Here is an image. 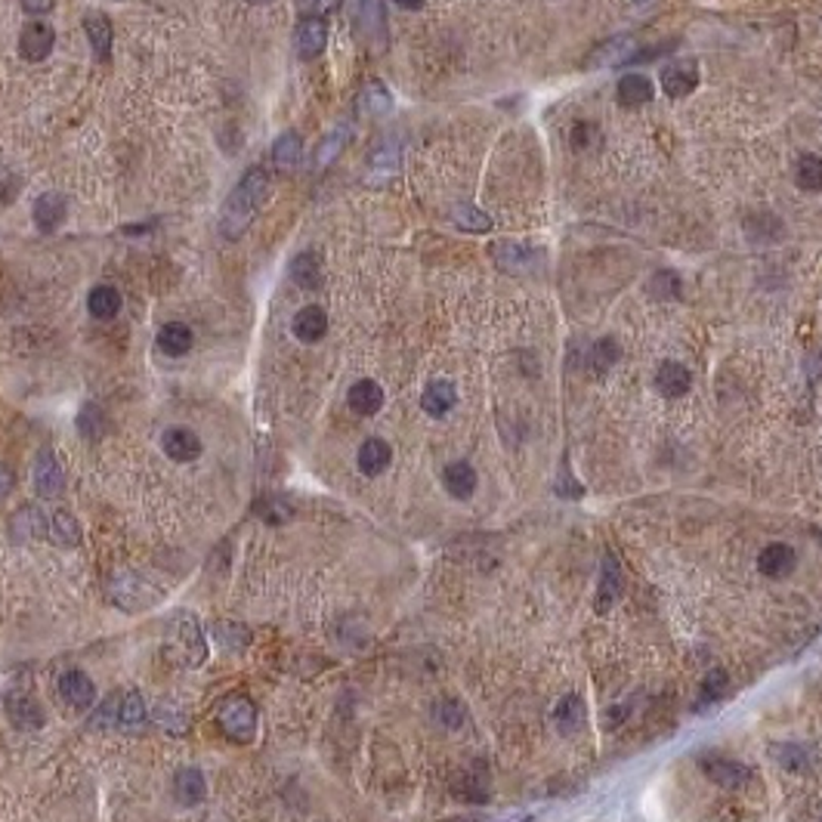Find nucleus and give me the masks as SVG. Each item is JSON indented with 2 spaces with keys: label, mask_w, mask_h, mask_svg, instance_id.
<instances>
[{
  "label": "nucleus",
  "mask_w": 822,
  "mask_h": 822,
  "mask_svg": "<svg viewBox=\"0 0 822 822\" xmlns=\"http://www.w3.org/2000/svg\"><path fill=\"white\" fill-rule=\"evenodd\" d=\"M266 195H269V177L263 167H250L245 177L238 179V186L232 189L229 201L223 208L220 232L226 241H238L248 232L250 220L257 217V210L263 208Z\"/></svg>",
  "instance_id": "f257e3e1"
},
{
  "label": "nucleus",
  "mask_w": 822,
  "mask_h": 822,
  "mask_svg": "<svg viewBox=\"0 0 822 822\" xmlns=\"http://www.w3.org/2000/svg\"><path fill=\"white\" fill-rule=\"evenodd\" d=\"M108 600L127 613H139V609L155 606L161 600V591L137 573H115L108 578Z\"/></svg>",
  "instance_id": "f03ea898"
},
{
  "label": "nucleus",
  "mask_w": 822,
  "mask_h": 822,
  "mask_svg": "<svg viewBox=\"0 0 822 822\" xmlns=\"http://www.w3.org/2000/svg\"><path fill=\"white\" fill-rule=\"evenodd\" d=\"M217 724L226 733V739L238 742V746H248L257 733V708L248 695H229L220 711H217Z\"/></svg>",
  "instance_id": "7ed1b4c3"
},
{
  "label": "nucleus",
  "mask_w": 822,
  "mask_h": 822,
  "mask_svg": "<svg viewBox=\"0 0 822 822\" xmlns=\"http://www.w3.org/2000/svg\"><path fill=\"white\" fill-rule=\"evenodd\" d=\"M31 482H35V492L41 498H59L62 489H66V470H62L56 452L41 449L35 458V467H31Z\"/></svg>",
  "instance_id": "20e7f679"
},
{
  "label": "nucleus",
  "mask_w": 822,
  "mask_h": 822,
  "mask_svg": "<svg viewBox=\"0 0 822 822\" xmlns=\"http://www.w3.org/2000/svg\"><path fill=\"white\" fill-rule=\"evenodd\" d=\"M702 773L708 776L715 786L726 788V792H736V788H746L751 782V770L746 764L733 761V757H724V755H705L702 761Z\"/></svg>",
  "instance_id": "39448f33"
},
{
  "label": "nucleus",
  "mask_w": 822,
  "mask_h": 822,
  "mask_svg": "<svg viewBox=\"0 0 822 822\" xmlns=\"http://www.w3.org/2000/svg\"><path fill=\"white\" fill-rule=\"evenodd\" d=\"M662 87L671 99L690 96V93L699 87V62L695 59H675L671 66H665Z\"/></svg>",
  "instance_id": "423d86ee"
},
{
  "label": "nucleus",
  "mask_w": 822,
  "mask_h": 822,
  "mask_svg": "<svg viewBox=\"0 0 822 822\" xmlns=\"http://www.w3.org/2000/svg\"><path fill=\"white\" fill-rule=\"evenodd\" d=\"M46 532H50V520H46V513L35 504L19 507V511L10 516V538L15 544L46 538Z\"/></svg>",
  "instance_id": "0eeeda50"
},
{
  "label": "nucleus",
  "mask_w": 822,
  "mask_h": 822,
  "mask_svg": "<svg viewBox=\"0 0 822 822\" xmlns=\"http://www.w3.org/2000/svg\"><path fill=\"white\" fill-rule=\"evenodd\" d=\"M56 46V31L50 22H28L19 35V53L28 62H41L50 56V50Z\"/></svg>",
  "instance_id": "6e6552de"
},
{
  "label": "nucleus",
  "mask_w": 822,
  "mask_h": 822,
  "mask_svg": "<svg viewBox=\"0 0 822 822\" xmlns=\"http://www.w3.org/2000/svg\"><path fill=\"white\" fill-rule=\"evenodd\" d=\"M622 591H624L622 566H618V560L613 557V553H606V557H603V566H600L597 613H609V609H613L615 603H618V597H622Z\"/></svg>",
  "instance_id": "1a4fd4ad"
},
{
  "label": "nucleus",
  "mask_w": 822,
  "mask_h": 822,
  "mask_svg": "<svg viewBox=\"0 0 822 822\" xmlns=\"http://www.w3.org/2000/svg\"><path fill=\"white\" fill-rule=\"evenodd\" d=\"M6 717L15 730H41L44 726V708L35 695L28 693H13L6 699Z\"/></svg>",
  "instance_id": "9d476101"
},
{
  "label": "nucleus",
  "mask_w": 822,
  "mask_h": 822,
  "mask_svg": "<svg viewBox=\"0 0 822 822\" xmlns=\"http://www.w3.org/2000/svg\"><path fill=\"white\" fill-rule=\"evenodd\" d=\"M795 566H797V553H795V547L786 542L766 544L761 551V557H757V569H761V575H766V578H786L795 573Z\"/></svg>",
  "instance_id": "9b49d317"
},
{
  "label": "nucleus",
  "mask_w": 822,
  "mask_h": 822,
  "mask_svg": "<svg viewBox=\"0 0 822 822\" xmlns=\"http://www.w3.org/2000/svg\"><path fill=\"white\" fill-rule=\"evenodd\" d=\"M161 449L170 461H179V464H189L201 455V440L186 427H170L167 433L161 436Z\"/></svg>",
  "instance_id": "f8f14e48"
},
{
  "label": "nucleus",
  "mask_w": 822,
  "mask_h": 822,
  "mask_svg": "<svg viewBox=\"0 0 822 822\" xmlns=\"http://www.w3.org/2000/svg\"><path fill=\"white\" fill-rule=\"evenodd\" d=\"M328 44V25L322 19H303L294 31V50L300 59H316L322 56Z\"/></svg>",
  "instance_id": "ddd939ff"
},
{
  "label": "nucleus",
  "mask_w": 822,
  "mask_h": 822,
  "mask_svg": "<svg viewBox=\"0 0 822 822\" xmlns=\"http://www.w3.org/2000/svg\"><path fill=\"white\" fill-rule=\"evenodd\" d=\"M174 797L183 807H195L208 797V779L198 766H183L174 773Z\"/></svg>",
  "instance_id": "4468645a"
},
{
  "label": "nucleus",
  "mask_w": 822,
  "mask_h": 822,
  "mask_svg": "<svg viewBox=\"0 0 822 822\" xmlns=\"http://www.w3.org/2000/svg\"><path fill=\"white\" fill-rule=\"evenodd\" d=\"M59 695L66 699L72 708H90L96 702V684L84 675V671H66L59 677Z\"/></svg>",
  "instance_id": "2eb2a0df"
},
{
  "label": "nucleus",
  "mask_w": 822,
  "mask_h": 822,
  "mask_svg": "<svg viewBox=\"0 0 822 822\" xmlns=\"http://www.w3.org/2000/svg\"><path fill=\"white\" fill-rule=\"evenodd\" d=\"M66 210H68L66 195L44 192L41 198L35 201V208H31V217H35V226L41 232H53V229H59L62 220H66Z\"/></svg>",
  "instance_id": "dca6fc26"
},
{
  "label": "nucleus",
  "mask_w": 822,
  "mask_h": 822,
  "mask_svg": "<svg viewBox=\"0 0 822 822\" xmlns=\"http://www.w3.org/2000/svg\"><path fill=\"white\" fill-rule=\"evenodd\" d=\"M693 387V374L686 365L680 362H662L659 371H655V390L665 396V399H680L686 396Z\"/></svg>",
  "instance_id": "f3484780"
},
{
  "label": "nucleus",
  "mask_w": 822,
  "mask_h": 822,
  "mask_svg": "<svg viewBox=\"0 0 822 822\" xmlns=\"http://www.w3.org/2000/svg\"><path fill=\"white\" fill-rule=\"evenodd\" d=\"M458 402V390L452 381H430L424 396H421V409H424L430 418H445Z\"/></svg>",
  "instance_id": "a211bd4d"
},
{
  "label": "nucleus",
  "mask_w": 822,
  "mask_h": 822,
  "mask_svg": "<svg viewBox=\"0 0 822 822\" xmlns=\"http://www.w3.org/2000/svg\"><path fill=\"white\" fill-rule=\"evenodd\" d=\"M347 402L350 409L356 414H362V418H371V414H378L383 409V390L378 381L365 378V381H356L350 387L347 393Z\"/></svg>",
  "instance_id": "6ab92c4d"
},
{
  "label": "nucleus",
  "mask_w": 822,
  "mask_h": 822,
  "mask_svg": "<svg viewBox=\"0 0 822 822\" xmlns=\"http://www.w3.org/2000/svg\"><path fill=\"white\" fill-rule=\"evenodd\" d=\"M492 257L498 260L501 269L523 272L538 260V250L532 245H520V241H498V245L492 248Z\"/></svg>",
  "instance_id": "aec40b11"
},
{
  "label": "nucleus",
  "mask_w": 822,
  "mask_h": 822,
  "mask_svg": "<svg viewBox=\"0 0 822 822\" xmlns=\"http://www.w3.org/2000/svg\"><path fill=\"white\" fill-rule=\"evenodd\" d=\"M584 720H587V708H584L582 695H563L557 702V708H553V724H557L560 736L582 733Z\"/></svg>",
  "instance_id": "412c9836"
},
{
  "label": "nucleus",
  "mask_w": 822,
  "mask_h": 822,
  "mask_svg": "<svg viewBox=\"0 0 822 822\" xmlns=\"http://www.w3.org/2000/svg\"><path fill=\"white\" fill-rule=\"evenodd\" d=\"M177 634H179V653H186V662L189 665H201L208 655V644H205V634H201L198 622L189 615H179L177 622Z\"/></svg>",
  "instance_id": "4be33fe9"
},
{
  "label": "nucleus",
  "mask_w": 822,
  "mask_h": 822,
  "mask_svg": "<svg viewBox=\"0 0 822 822\" xmlns=\"http://www.w3.org/2000/svg\"><path fill=\"white\" fill-rule=\"evenodd\" d=\"M294 338L303 343H319L328 334V316L322 307H303L294 316Z\"/></svg>",
  "instance_id": "5701e85b"
},
{
  "label": "nucleus",
  "mask_w": 822,
  "mask_h": 822,
  "mask_svg": "<svg viewBox=\"0 0 822 822\" xmlns=\"http://www.w3.org/2000/svg\"><path fill=\"white\" fill-rule=\"evenodd\" d=\"M442 482H445V492H449L452 498L458 501H470L476 492V470L467 464V461H455V464H449L442 470Z\"/></svg>",
  "instance_id": "b1692460"
},
{
  "label": "nucleus",
  "mask_w": 822,
  "mask_h": 822,
  "mask_svg": "<svg viewBox=\"0 0 822 822\" xmlns=\"http://www.w3.org/2000/svg\"><path fill=\"white\" fill-rule=\"evenodd\" d=\"M300 161H303V139H300V133L285 130L276 139V143H272V164H276L279 170H285V174H291V170L300 167Z\"/></svg>",
  "instance_id": "393cba45"
},
{
  "label": "nucleus",
  "mask_w": 822,
  "mask_h": 822,
  "mask_svg": "<svg viewBox=\"0 0 822 822\" xmlns=\"http://www.w3.org/2000/svg\"><path fill=\"white\" fill-rule=\"evenodd\" d=\"M356 461H359V470H362L365 476H381L383 470L390 467V461H393V449H390V442L371 436V440L362 442Z\"/></svg>",
  "instance_id": "a878e982"
},
{
  "label": "nucleus",
  "mask_w": 822,
  "mask_h": 822,
  "mask_svg": "<svg viewBox=\"0 0 822 822\" xmlns=\"http://www.w3.org/2000/svg\"><path fill=\"white\" fill-rule=\"evenodd\" d=\"M84 31H87L93 56L106 62L108 53H112V22H108L103 13H90L87 19H84Z\"/></svg>",
  "instance_id": "bb28decb"
},
{
  "label": "nucleus",
  "mask_w": 822,
  "mask_h": 822,
  "mask_svg": "<svg viewBox=\"0 0 822 822\" xmlns=\"http://www.w3.org/2000/svg\"><path fill=\"white\" fill-rule=\"evenodd\" d=\"M653 99V81L640 72H631L618 81V103L622 106H644Z\"/></svg>",
  "instance_id": "cd10ccee"
},
{
  "label": "nucleus",
  "mask_w": 822,
  "mask_h": 822,
  "mask_svg": "<svg viewBox=\"0 0 822 822\" xmlns=\"http://www.w3.org/2000/svg\"><path fill=\"white\" fill-rule=\"evenodd\" d=\"M87 310L93 319H115L117 312H121V294H117V288L112 285H96L93 291L87 294Z\"/></svg>",
  "instance_id": "c85d7f7f"
},
{
  "label": "nucleus",
  "mask_w": 822,
  "mask_h": 822,
  "mask_svg": "<svg viewBox=\"0 0 822 822\" xmlns=\"http://www.w3.org/2000/svg\"><path fill=\"white\" fill-rule=\"evenodd\" d=\"M46 538L59 547H77L81 544V526H77V520L68 511H56L50 516V532H46Z\"/></svg>",
  "instance_id": "c756f323"
},
{
  "label": "nucleus",
  "mask_w": 822,
  "mask_h": 822,
  "mask_svg": "<svg viewBox=\"0 0 822 822\" xmlns=\"http://www.w3.org/2000/svg\"><path fill=\"white\" fill-rule=\"evenodd\" d=\"M158 350L167 356H186L192 350V331L183 322H167L158 331Z\"/></svg>",
  "instance_id": "7c9ffc66"
},
{
  "label": "nucleus",
  "mask_w": 822,
  "mask_h": 822,
  "mask_svg": "<svg viewBox=\"0 0 822 822\" xmlns=\"http://www.w3.org/2000/svg\"><path fill=\"white\" fill-rule=\"evenodd\" d=\"M291 279L300 288H307V291L319 288V281H322V266H319V257L316 254H297L294 263H291Z\"/></svg>",
  "instance_id": "2f4dec72"
},
{
  "label": "nucleus",
  "mask_w": 822,
  "mask_h": 822,
  "mask_svg": "<svg viewBox=\"0 0 822 822\" xmlns=\"http://www.w3.org/2000/svg\"><path fill=\"white\" fill-rule=\"evenodd\" d=\"M350 137H352L350 127H338V130L328 133V137L322 139V146L316 148V170H325L328 164H334V158L343 152V146L350 143Z\"/></svg>",
  "instance_id": "473e14b6"
},
{
  "label": "nucleus",
  "mask_w": 822,
  "mask_h": 822,
  "mask_svg": "<svg viewBox=\"0 0 822 822\" xmlns=\"http://www.w3.org/2000/svg\"><path fill=\"white\" fill-rule=\"evenodd\" d=\"M117 717H121V726H130V730L143 726V724H146V717H148L146 699H143V695H139L137 690L124 693V695H121V708H117Z\"/></svg>",
  "instance_id": "72a5a7b5"
},
{
  "label": "nucleus",
  "mask_w": 822,
  "mask_h": 822,
  "mask_svg": "<svg viewBox=\"0 0 822 822\" xmlns=\"http://www.w3.org/2000/svg\"><path fill=\"white\" fill-rule=\"evenodd\" d=\"M795 179L804 192H822V158L819 155H804V158L797 161Z\"/></svg>",
  "instance_id": "f704fd0d"
},
{
  "label": "nucleus",
  "mask_w": 822,
  "mask_h": 822,
  "mask_svg": "<svg viewBox=\"0 0 822 822\" xmlns=\"http://www.w3.org/2000/svg\"><path fill=\"white\" fill-rule=\"evenodd\" d=\"M390 106H393V99H390V93L381 81H371L362 90V96H359V108H362L365 115H387Z\"/></svg>",
  "instance_id": "c9c22d12"
},
{
  "label": "nucleus",
  "mask_w": 822,
  "mask_h": 822,
  "mask_svg": "<svg viewBox=\"0 0 822 822\" xmlns=\"http://www.w3.org/2000/svg\"><path fill=\"white\" fill-rule=\"evenodd\" d=\"M618 359H622V347H618L613 338H603V340L594 343V350H591V371L594 374H606L609 368L618 362Z\"/></svg>",
  "instance_id": "e433bc0d"
},
{
  "label": "nucleus",
  "mask_w": 822,
  "mask_h": 822,
  "mask_svg": "<svg viewBox=\"0 0 822 822\" xmlns=\"http://www.w3.org/2000/svg\"><path fill=\"white\" fill-rule=\"evenodd\" d=\"M214 637L220 640L226 649H232V653H241V649L250 644L248 628L245 624H238V622H217L214 624Z\"/></svg>",
  "instance_id": "4c0bfd02"
},
{
  "label": "nucleus",
  "mask_w": 822,
  "mask_h": 822,
  "mask_svg": "<svg viewBox=\"0 0 822 822\" xmlns=\"http://www.w3.org/2000/svg\"><path fill=\"white\" fill-rule=\"evenodd\" d=\"M680 276L675 269H659L653 279H649L646 291L655 297V300H671V297H680Z\"/></svg>",
  "instance_id": "58836bf2"
},
{
  "label": "nucleus",
  "mask_w": 822,
  "mask_h": 822,
  "mask_svg": "<svg viewBox=\"0 0 822 822\" xmlns=\"http://www.w3.org/2000/svg\"><path fill=\"white\" fill-rule=\"evenodd\" d=\"M254 513L260 516L263 523H269V526H285V523L291 520V507L279 498H260L254 504Z\"/></svg>",
  "instance_id": "ea45409f"
},
{
  "label": "nucleus",
  "mask_w": 822,
  "mask_h": 822,
  "mask_svg": "<svg viewBox=\"0 0 822 822\" xmlns=\"http://www.w3.org/2000/svg\"><path fill=\"white\" fill-rule=\"evenodd\" d=\"M399 161H402V148L396 143H381L371 155H368L371 170H381V174H393V170H399Z\"/></svg>",
  "instance_id": "a19ab883"
},
{
  "label": "nucleus",
  "mask_w": 822,
  "mask_h": 822,
  "mask_svg": "<svg viewBox=\"0 0 822 822\" xmlns=\"http://www.w3.org/2000/svg\"><path fill=\"white\" fill-rule=\"evenodd\" d=\"M455 223H458L464 232H480V235L492 229L489 214H485V210H480V208H473V205H461V208H455Z\"/></svg>",
  "instance_id": "79ce46f5"
},
{
  "label": "nucleus",
  "mask_w": 822,
  "mask_h": 822,
  "mask_svg": "<svg viewBox=\"0 0 822 822\" xmlns=\"http://www.w3.org/2000/svg\"><path fill=\"white\" fill-rule=\"evenodd\" d=\"M77 430H81L87 440H99L106 433V414L96 405H84L81 414H77Z\"/></svg>",
  "instance_id": "37998d69"
},
{
  "label": "nucleus",
  "mask_w": 822,
  "mask_h": 822,
  "mask_svg": "<svg viewBox=\"0 0 822 822\" xmlns=\"http://www.w3.org/2000/svg\"><path fill=\"white\" fill-rule=\"evenodd\" d=\"M117 708H121V695H117V693L99 702V708L93 711V717H90V726H93V730H106V726H121Z\"/></svg>",
  "instance_id": "c03bdc74"
},
{
  "label": "nucleus",
  "mask_w": 822,
  "mask_h": 822,
  "mask_svg": "<svg viewBox=\"0 0 822 822\" xmlns=\"http://www.w3.org/2000/svg\"><path fill=\"white\" fill-rule=\"evenodd\" d=\"M433 717L440 720L442 726H449V730H458V726L467 720V708L458 699H440L433 708Z\"/></svg>",
  "instance_id": "a18cd8bd"
},
{
  "label": "nucleus",
  "mask_w": 822,
  "mask_h": 822,
  "mask_svg": "<svg viewBox=\"0 0 822 822\" xmlns=\"http://www.w3.org/2000/svg\"><path fill=\"white\" fill-rule=\"evenodd\" d=\"M776 757L788 773H807L810 770V755L804 748H797V746H776Z\"/></svg>",
  "instance_id": "49530a36"
},
{
  "label": "nucleus",
  "mask_w": 822,
  "mask_h": 822,
  "mask_svg": "<svg viewBox=\"0 0 822 822\" xmlns=\"http://www.w3.org/2000/svg\"><path fill=\"white\" fill-rule=\"evenodd\" d=\"M724 693H726V675L724 671H708V675H705V680H702V686H699V699H702V705H715L717 699H724Z\"/></svg>",
  "instance_id": "de8ad7c7"
},
{
  "label": "nucleus",
  "mask_w": 822,
  "mask_h": 822,
  "mask_svg": "<svg viewBox=\"0 0 822 822\" xmlns=\"http://www.w3.org/2000/svg\"><path fill=\"white\" fill-rule=\"evenodd\" d=\"M300 19H325L340 6V0H294Z\"/></svg>",
  "instance_id": "09e8293b"
},
{
  "label": "nucleus",
  "mask_w": 822,
  "mask_h": 822,
  "mask_svg": "<svg viewBox=\"0 0 822 822\" xmlns=\"http://www.w3.org/2000/svg\"><path fill=\"white\" fill-rule=\"evenodd\" d=\"M19 189H22V177L13 167L0 164V205H10L15 195H19Z\"/></svg>",
  "instance_id": "8fccbe9b"
},
{
  "label": "nucleus",
  "mask_w": 822,
  "mask_h": 822,
  "mask_svg": "<svg viewBox=\"0 0 822 822\" xmlns=\"http://www.w3.org/2000/svg\"><path fill=\"white\" fill-rule=\"evenodd\" d=\"M557 495L563 498H578L582 495V485L569 480V473H560V482H557Z\"/></svg>",
  "instance_id": "3c124183"
},
{
  "label": "nucleus",
  "mask_w": 822,
  "mask_h": 822,
  "mask_svg": "<svg viewBox=\"0 0 822 822\" xmlns=\"http://www.w3.org/2000/svg\"><path fill=\"white\" fill-rule=\"evenodd\" d=\"M13 470L6 467V464H0V498H6L10 495V489H13Z\"/></svg>",
  "instance_id": "603ef678"
},
{
  "label": "nucleus",
  "mask_w": 822,
  "mask_h": 822,
  "mask_svg": "<svg viewBox=\"0 0 822 822\" xmlns=\"http://www.w3.org/2000/svg\"><path fill=\"white\" fill-rule=\"evenodd\" d=\"M22 6H25V10H28L31 15H41V13L50 10L53 0H22Z\"/></svg>",
  "instance_id": "864d4df0"
},
{
  "label": "nucleus",
  "mask_w": 822,
  "mask_h": 822,
  "mask_svg": "<svg viewBox=\"0 0 822 822\" xmlns=\"http://www.w3.org/2000/svg\"><path fill=\"white\" fill-rule=\"evenodd\" d=\"M396 6H402V10H421V6L427 4V0H393Z\"/></svg>",
  "instance_id": "5fc2aeb1"
},
{
  "label": "nucleus",
  "mask_w": 822,
  "mask_h": 822,
  "mask_svg": "<svg viewBox=\"0 0 822 822\" xmlns=\"http://www.w3.org/2000/svg\"><path fill=\"white\" fill-rule=\"evenodd\" d=\"M245 4H269V0H245Z\"/></svg>",
  "instance_id": "6e6d98bb"
}]
</instances>
